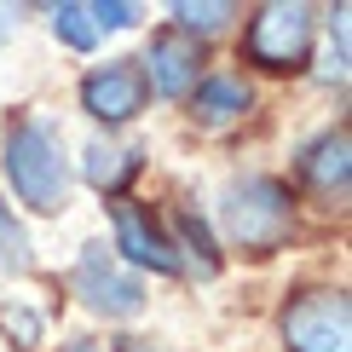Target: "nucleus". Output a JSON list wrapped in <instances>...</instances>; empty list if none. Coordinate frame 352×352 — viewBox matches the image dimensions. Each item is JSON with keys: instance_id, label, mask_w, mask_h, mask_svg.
Masks as SVG:
<instances>
[{"instance_id": "f257e3e1", "label": "nucleus", "mask_w": 352, "mask_h": 352, "mask_svg": "<svg viewBox=\"0 0 352 352\" xmlns=\"http://www.w3.org/2000/svg\"><path fill=\"white\" fill-rule=\"evenodd\" d=\"M0 168H6V185L23 208L35 214H64L69 202V156L64 139H58L52 122L41 116H12L6 122V144H0Z\"/></svg>"}, {"instance_id": "f03ea898", "label": "nucleus", "mask_w": 352, "mask_h": 352, "mask_svg": "<svg viewBox=\"0 0 352 352\" xmlns=\"http://www.w3.org/2000/svg\"><path fill=\"white\" fill-rule=\"evenodd\" d=\"M219 226L243 254H272V248H283L289 226H295V197L272 173H243L219 197Z\"/></svg>"}, {"instance_id": "7ed1b4c3", "label": "nucleus", "mask_w": 352, "mask_h": 352, "mask_svg": "<svg viewBox=\"0 0 352 352\" xmlns=\"http://www.w3.org/2000/svg\"><path fill=\"white\" fill-rule=\"evenodd\" d=\"M318 12L300 6V0H272L260 6L243 29V58L254 69H272V76H295V69L312 64V23Z\"/></svg>"}, {"instance_id": "20e7f679", "label": "nucleus", "mask_w": 352, "mask_h": 352, "mask_svg": "<svg viewBox=\"0 0 352 352\" xmlns=\"http://www.w3.org/2000/svg\"><path fill=\"white\" fill-rule=\"evenodd\" d=\"M289 352H352V306L346 289H300L277 318Z\"/></svg>"}, {"instance_id": "39448f33", "label": "nucleus", "mask_w": 352, "mask_h": 352, "mask_svg": "<svg viewBox=\"0 0 352 352\" xmlns=\"http://www.w3.org/2000/svg\"><path fill=\"white\" fill-rule=\"evenodd\" d=\"M144 104H151V87H144L139 58H110L81 76V110L104 127H127Z\"/></svg>"}, {"instance_id": "423d86ee", "label": "nucleus", "mask_w": 352, "mask_h": 352, "mask_svg": "<svg viewBox=\"0 0 352 352\" xmlns=\"http://www.w3.org/2000/svg\"><path fill=\"white\" fill-rule=\"evenodd\" d=\"M76 289H81V300L93 306V312H104V318H133L139 306H144L139 277L116 266L104 243H87V248H81V260H76Z\"/></svg>"}, {"instance_id": "0eeeda50", "label": "nucleus", "mask_w": 352, "mask_h": 352, "mask_svg": "<svg viewBox=\"0 0 352 352\" xmlns=\"http://www.w3.org/2000/svg\"><path fill=\"white\" fill-rule=\"evenodd\" d=\"M139 69H144V87H151V93L190 98V87L202 81V41L179 35V29H156L144 58H139Z\"/></svg>"}, {"instance_id": "6e6552de", "label": "nucleus", "mask_w": 352, "mask_h": 352, "mask_svg": "<svg viewBox=\"0 0 352 352\" xmlns=\"http://www.w3.org/2000/svg\"><path fill=\"white\" fill-rule=\"evenodd\" d=\"M110 219H116V248H122L127 266H139V272H162V277L185 272L179 248H173V237L151 219V208H139V202H116Z\"/></svg>"}, {"instance_id": "1a4fd4ad", "label": "nucleus", "mask_w": 352, "mask_h": 352, "mask_svg": "<svg viewBox=\"0 0 352 352\" xmlns=\"http://www.w3.org/2000/svg\"><path fill=\"white\" fill-rule=\"evenodd\" d=\"M300 179L312 190H324V197H341L346 190V179H352V139H346V127H329V133H318L300 151Z\"/></svg>"}, {"instance_id": "9d476101", "label": "nucleus", "mask_w": 352, "mask_h": 352, "mask_svg": "<svg viewBox=\"0 0 352 352\" xmlns=\"http://www.w3.org/2000/svg\"><path fill=\"white\" fill-rule=\"evenodd\" d=\"M190 122H202V127H226V122H237V116H248V104H254V87H248L243 76H202L197 87H190Z\"/></svg>"}, {"instance_id": "9b49d317", "label": "nucleus", "mask_w": 352, "mask_h": 352, "mask_svg": "<svg viewBox=\"0 0 352 352\" xmlns=\"http://www.w3.org/2000/svg\"><path fill=\"white\" fill-rule=\"evenodd\" d=\"M139 173H144V151H139V144L93 139V144H87V156H81V179L93 185V190H104V197H122Z\"/></svg>"}, {"instance_id": "f8f14e48", "label": "nucleus", "mask_w": 352, "mask_h": 352, "mask_svg": "<svg viewBox=\"0 0 352 352\" xmlns=\"http://www.w3.org/2000/svg\"><path fill=\"white\" fill-rule=\"evenodd\" d=\"M173 248H185V254L197 260V277H219L214 231H208V219H202L197 208H179V214H173ZM185 254H179V260H185Z\"/></svg>"}, {"instance_id": "ddd939ff", "label": "nucleus", "mask_w": 352, "mask_h": 352, "mask_svg": "<svg viewBox=\"0 0 352 352\" xmlns=\"http://www.w3.org/2000/svg\"><path fill=\"white\" fill-rule=\"evenodd\" d=\"M231 18H237V6H226V0H202V6L179 0L168 29H179V35H190V41H208V35H219V29H226Z\"/></svg>"}, {"instance_id": "4468645a", "label": "nucleus", "mask_w": 352, "mask_h": 352, "mask_svg": "<svg viewBox=\"0 0 352 352\" xmlns=\"http://www.w3.org/2000/svg\"><path fill=\"white\" fill-rule=\"evenodd\" d=\"M47 18H52V35L64 41L69 52H93V47H98V29H93V18H87L81 0H58Z\"/></svg>"}, {"instance_id": "2eb2a0df", "label": "nucleus", "mask_w": 352, "mask_h": 352, "mask_svg": "<svg viewBox=\"0 0 352 352\" xmlns=\"http://www.w3.org/2000/svg\"><path fill=\"white\" fill-rule=\"evenodd\" d=\"M23 272H29V231L0 202V277H23Z\"/></svg>"}, {"instance_id": "dca6fc26", "label": "nucleus", "mask_w": 352, "mask_h": 352, "mask_svg": "<svg viewBox=\"0 0 352 352\" xmlns=\"http://www.w3.org/2000/svg\"><path fill=\"white\" fill-rule=\"evenodd\" d=\"M87 18H93L98 35H104V29H133V23H139V6H127V0H93Z\"/></svg>"}, {"instance_id": "f3484780", "label": "nucleus", "mask_w": 352, "mask_h": 352, "mask_svg": "<svg viewBox=\"0 0 352 352\" xmlns=\"http://www.w3.org/2000/svg\"><path fill=\"white\" fill-rule=\"evenodd\" d=\"M0 324L18 329V346H29V352L41 346V318L35 312H23V306H0Z\"/></svg>"}, {"instance_id": "a211bd4d", "label": "nucleus", "mask_w": 352, "mask_h": 352, "mask_svg": "<svg viewBox=\"0 0 352 352\" xmlns=\"http://www.w3.org/2000/svg\"><path fill=\"white\" fill-rule=\"evenodd\" d=\"M116 352H151V346H139L133 335H122V341H116Z\"/></svg>"}, {"instance_id": "6ab92c4d", "label": "nucleus", "mask_w": 352, "mask_h": 352, "mask_svg": "<svg viewBox=\"0 0 352 352\" xmlns=\"http://www.w3.org/2000/svg\"><path fill=\"white\" fill-rule=\"evenodd\" d=\"M69 352H93V341H76V346H69Z\"/></svg>"}]
</instances>
